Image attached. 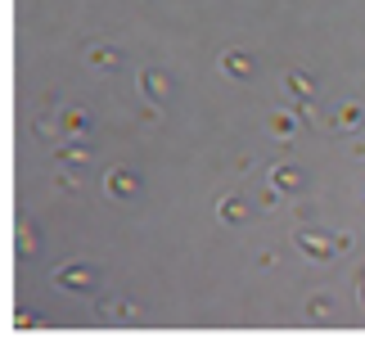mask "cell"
<instances>
[{"label": "cell", "instance_id": "obj_1", "mask_svg": "<svg viewBox=\"0 0 365 338\" xmlns=\"http://www.w3.org/2000/svg\"><path fill=\"white\" fill-rule=\"evenodd\" d=\"M293 244L302 248L306 257H316V262H329V257H339V244H334L329 235H320V230H311V226H302L293 235Z\"/></svg>", "mask_w": 365, "mask_h": 338}, {"label": "cell", "instance_id": "obj_20", "mask_svg": "<svg viewBox=\"0 0 365 338\" xmlns=\"http://www.w3.org/2000/svg\"><path fill=\"white\" fill-rule=\"evenodd\" d=\"M352 149H357V153H361V158H365V144H352Z\"/></svg>", "mask_w": 365, "mask_h": 338}, {"label": "cell", "instance_id": "obj_9", "mask_svg": "<svg viewBox=\"0 0 365 338\" xmlns=\"http://www.w3.org/2000/svg\"><path fill=\"white\" fill-rule=\"evenodd\" d=\"M100 316H104V321H136V307H131V302H118V298H113V302H100Z\"/></svg>", "mask_w": 365, "mask_h": 338}, {"label": "cell", "instance_id": "obj_4", "mask_svg": "<svg viewBox=\"0 0 365 338\" xmlns=\"http://www.w3.org/2000/svg\"><path fill=\"white\" fill-rule=\"evenodd\" d=\"M140 95H145L149 104H162L171 95V77L158 72V68H145V72H140Z\"/></svg>", "mask_w": 365, "mask_h": 338}, {"label": "cell", "instance_id": "obj_6", "mask_svg": "<svg viewBox=\"0 0 365 338\" xmlns=\"http://www.w3.org/2000/svg\"><path fill=\"white\" fill-rule=\"evenodd\" d=\"M221 72H230V77H253V54H244V50H226L221 54Z\"/></svg>", "mask_w": 365, "mask_h": 338}, {"label": "cell", "instance_id": "obj_11", "mask_svg": "<svg viewBox=\"0 0 365 338\" xmlns=\"http://www.w3.org/2000/svg\"><path fill=\"white\" fill-rule=\"evenodd\" d=\"M59 162H77V167H86V162H91V149H86V144H59Z\"/></svg>", "mask_w": 365, "mask_h": 338}, {"label": "cell", "instance_id": "obj_16", "mask_svg": "<svg viewBox=\"0 0 365 338\" xmlns=\"http://www.w3.org/2000/svg\"><path fill=\"white\" fill-rule=\"evenodd\" d=\"M18 248H23L27 257L36 253V230H32V221H23V226H18Z\"/></svg>", "mask_w": 365, "mask_h": 338}, {"label": "cell", "instance_id": "obj_5", "mask_svg": "<svg viewBox=\"0 0 365 338\" xmlns=\"http://www.w3.org/2000/svg\"><path fill=\"white\" fill-rule=\"evenodd\" d=\"M266 131H271L275 140H293V131H297V113H293V109H275L271 118H266Z\"/></svg>", "mask_w": 365, "mask_h": 338}, {"label": "cell", "instance_id": "obj_14", "mask_svg": "<svg viewBox=\"0 0 365 338\" xmlns=\"http://www.w3.org/2000/svg\"><path fill=\"white\" fill-rule=\"evenodd\" d=\"M86 127H91V118H86V113H81V109H68V113H63V131H72V135H81Z\"/></svg>", "mask_w": 365, "mask_h": 338}, {"label": "cell", "instance_id": "obj_13", "mask_svg": "<svg viewBox=\"0 0 365 338\" xmlns=\"http://www.w3.org/2000/svg\"><path fill=\"white\" fill-rule=\"evenodd\" d=\"M361 118H365V109H361V104H343V109L334 113V122H339V127H357Z\"/></svg>", "mask_w": 365, "mask_h": 338}, {"label": "cell", "instance_id": "obj_19", "mask_svg": "<svg viewBox=\"0 0 365 338\" xmlns=\"http://www.w3.org/2000/svg\"><path fill=\"white\" fill-rule=\"evenodd\" d=\"M357 284H361V293H357V298H361V307H365V270L357 275Z\"/></svg>", "mask_w": 365, "mask_h": 338}, {"label": "cell", "instance_id": "obj_18", "mask_svg": "<svg viewBox=\"0 0 365 338\" xmlns=\"http://www.w3.org/2000/svg\"><path fill=\"white\" fill-rule=\"evenodd\" d=\"M54 180H59V190H63V194H72V190H77V180L68 176V171H59V176H54Z\"/></svg>", "mask_w": 365, "mask_h": 338}, {"label": "cell", "instance_id": "obj_3", "mask_svg": "<svg viewBox=\"0 0 365 338\" xmlns=\"http://www.w3.org/2000/svg\"><path fill=\"white\" fill-rule=\"evenodd\" d=\"M104 190H109V199L118 194V199H131V194H140V176L131 167H113L109 176H104Z\"/></svg>", "mask_w": 365, "mask_h": 338}, {"label": "cell", "instance_id": "obj_2", "mask_svg": "<svg viewBox=\"0 0 365 338\" xmlns=\"http://www.w3.org/2000/svg\"><path fill=\"white\" fill-rule=\"evenodd\" d=\"M54 284H59L63 293H91L95 289V270L91 266H59Z\"/></svg>", "mask_w": 365, "mask_h": 338}, {"label": "cell", "instance_id": "obj_15", "mask_svg": "<svg viewBox=\"0 0 365 338\" xmlns=\"http://www.w3.org/2000/svg\"><path fill=\"white\" fill-rule=\"evenodd\" d=\"M329 312H334V298H325V293H316L311 302H306V316H316V321H325Z\"/></svg>", "mask_w": 365, "mask_h": 338}, {"label": "cell", "instance_id": "obj_7", "mask_svg": "<svg viewBox=\"0 0 365 338\" xmlns=\"http://www.w3.org/2000/svg\"><path fill=\"white\" fill-rule=\"evenodd\" d=\"M271 185H275V194H293V190L302 185V171L289 167V162H280V167L271 171Z\"/></svg>", "mask_w": 365, "mask_h": 338}, {"label": "cell", "instance_id": "obj_12", "mask_svg": "<svg viewBox=\"0 0 365 338\" xmlns=\"http://www.w3.org/2000/svg\"><path fill=\"white\" fill-rule=\"evenodd\" d=\"M91 63H95V68H118L122 54L113 50V45H95V50H91Z\"/></svg>", "mask_w": 365, "mask_h": 338}, {"label": "cell", "instance_id": "obj_10", "mask_svg": "<svg viewBox=\"0 0 365 338\" xmlns=\"http://www.w3.org/2000/svg\"><path fill=\"white\" fill-rule=\"evenodd\" d=\"M284 86H289V95H297V100H311V95H316V82L306 72H289V77H284Z\"/></svg>", "mask_w": 365, "mask_h": 338}, {"label": "cell", "instance_id": "obj_8", "mask_svg": "<svg viewBox=\"0 0 365 338\" xmlns=\"http://www.w3.org/2000/svg\"><path fill=\"white\" fill-rule=\"evenodd\" d=\"M217 217H221V221H230V226H239V221L248 217V203L239 199V194H226V199L217 203Z\"/></svg>", "mask_w": 365, "mask_h": 338}, {"label": "cell", "instance_id": "obj_17", "mask_svg": "<svg viewBox=\"0 0 365 338\" xmlns=\"http://www.w3.org/2000/svg\"><path fill=\"white\" fill-rule=\"evenodd\" d=\"M36 325H45V321H36L32 312H18V330H36Z\"/></svg>", "mask_w": 365, "mask_h": 338}]
</instances>
